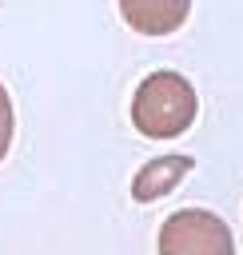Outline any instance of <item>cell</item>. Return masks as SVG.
<instances>
[{
  "label": "cell",
  "mask_w": 243,
  "mask_h": 255,
  "mask_svg": "<svg viewBox=\"0 0 243 255\" xmlns=\"http://www.w3.org/2000/svg\"><path fill=\"white\" fill-rule=\"evenodd\" d=\"M195 112H199V96H195L191 80L171 72V68H159V72L143 76L135 96H131V124L147 139L183 135L195 124Z\"/></svg>",
  "instance_id": "1"
},
{
  "label": "cell",
  "mask_w": 243,
  "mask_h": 255,
  "mask_svg": "<svg viewBox=\"0 0 243 255\" xmlns=\"http://www.w3.org/2000/svg\"><path fill=\"white\" fill-rule=\"evenodd\" d=\"M191 167H195L191 155H159V159L143 163V167L135 171V179H131V199H135V203H155V199H163L167 191L179 187V179H183Z\"/></svg>",
  "instance_id": "4"
},
{
  "label": "cell",
  "mask_w": 243,
  "mask_h": 255,
  "mask_svg": "<svg viewBox=\"0 0 243 255\" xmlns=\"http://www.w3.org/2000/svg\"><path fill=\"white\" fill-rule=\"evenodd\" d=\"M191 0H120V16L139 36H171L183 28Z\"/></svg>",
  "instance_id": "3"
},
{
  "label": "cell",
  "mask_w": 243,
  "mask_h": 255,
  "mask_svg": "<svg viewBox=\"0 0 243 255\" xmlns=\"http://www.w3.org/2000/svg\"><path fill=\"white\" fill-rule=\"evenodd\" d=\"M12 131H16V112H12V96H8V88L0 84V159H4L8 147H12Z\"/></svg>",
  "instance_id": "5"
},
{
  "label": "cell",
  "mask_w": 243,
  "mask_h": 255,
  "mask_svg": "<svg viewBox=\"0 0 243 255\" xmlns=\"http://www.w3.org/2000/svg\"><path fill=\"white\" fill-rule=\"evenodd\" d=\"M155 251L159 255H235V239H231V227L215 211L183 207L159 223Z\"/></svg>",
  "instance_id": "2"
}]
</instances>
